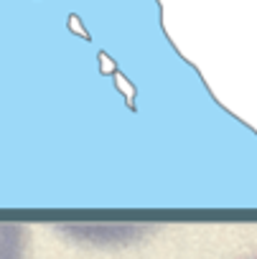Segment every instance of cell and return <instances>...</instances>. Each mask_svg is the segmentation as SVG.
Segmentation results:
<instances>
[{"label": "cell", "mask_w": 257, "mask_h": 259, "mask_svg": "<svg viewBox=\"0 0 257 259\" xmlns=\"http://www.w3.org/2000/svg\"><path fill=\"white\" fill-rule=\"evenodd\" d=\"M28 231L18 221H0V259H26Z\"/></svg>", "instance_id": "cell-1"}]
</instances>
